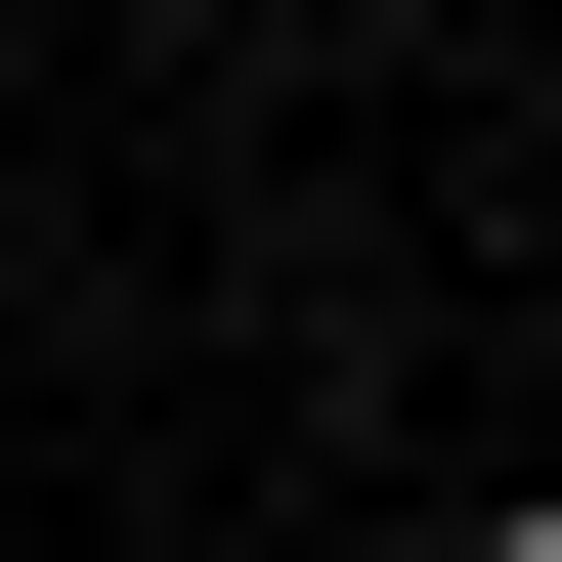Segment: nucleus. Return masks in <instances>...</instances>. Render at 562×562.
<instances>
[{
    "label": "nucleus",
    "mask_w": 562,
    "mask_h": 562,
    "mask_svg": "<svg viewBox=\"0 0 562 562\" xmlns=\"http://www.w3.org/2000/svg\"><path fill=\"white\" fill-rule=\"evenodd\" d=\"M476 562H562V519H476Z\"/></svg>",
    "instance_id": "1"
}]
</instances>
